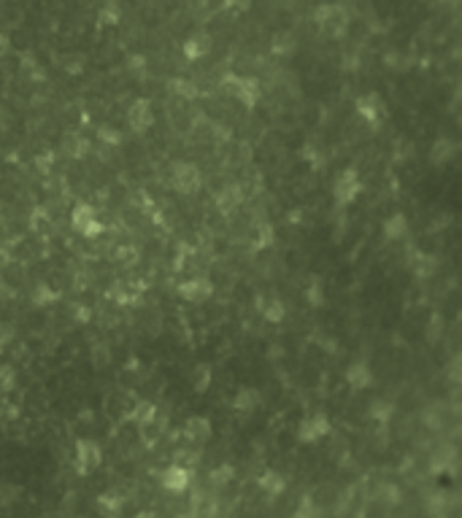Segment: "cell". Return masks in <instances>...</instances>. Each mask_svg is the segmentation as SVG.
<instances>
[{
  "label": "cell",
  "instance_id": "obj_14",
  "mask_svg": "<svg viewBox=\"0 0 462 518\" xmlns=\"http://www.w3.org/2000/svg\"><path fill=\"white\" fill-rule=\"evenodd\" d=\"M244 203V189L238 187V184H225L219 192H216V208L219 213H225V216H230L235 213V208Z\"/></svg>",
  "mask_w": 462,
  "mask_h": 518
},
{
  "label": "cell",
  "instance_id": "obj_20",
  "mask_svg": "<svg viewBox=\"0 0 462 518\" xmlns=\"http://www.w3.org/2000/svg\"><path fill=\"white\" fill-rule=\"evenodd\" d=\"M257 486L263 488L270 500H276V497H281L287 491V478L281 472H276V469H265L263 475L257 478Z\"/></svg>",
  "mask_w": 462,
  "mask_h": 518
},
{
  "label": "cell",
  "instance_id": "obj_23",
  "mask_svg": "<svg viewBox=\"0 0 462 518\" xmlns=\"http://www.w3.org/2000/svg\"><path fill=\"white\" fill-rule=\"evenodd\" d=\"M411 267H413V275L416 278H422V281H427V278H432V275L438 273V257L435 254H413V262H411Z\"/></svg>",
  "mask_w": 462,
  "mask_h": 518
},
{
  "label": "cell",
  "instance_id": "obj_3",
  "mask_svg": "<svg viewBox=\"0 0 462 518\" xmlns=\"http://www.w3.org/2000/svg\"><path fill=\"white\" fill-rule=\"evenodd\" d=\"M70 227L87 241H95L103 235V222L98 219V213L89 203H76V208L70 210Z\"/></svg>",
  "mask_w": 462,
  "mask_h": 518
},
{
  "label": "cell",
  "instance_id": "obj_38",
  "mask_svg": "<svg viewBox=\"0 0 462 518\" xmlns=\"http://www.w3.org/2000/svg\"><path fill=\"white\" fill-rule=\"evenodd\" d=\"M114 257L119 265H125V267H132L138 259H141V251L132 246V243H122V246H116Z\"/></svg>",
  "mask_w": 462,
  "mask_h": 518
},
{
  "label": "cell",
  "instance_id": "obj_49",
  "mask_svg": "<svg viewBox=\"0 0 462 518\" xmlns=\"http://www.w3.org/2000/svg\"><path fill=\"white\" fill-rule=\"evenodd\" d=\"M438 332H441V316H432V322H430V332H427V338L435 343L438 340Z\"/></svg>",
  "mask_w": 462,
  "mask_h": 518
},
{
  "label": "cell",
  "instance_id": "obj_26",
  "mask_svg": "<svg viewBox=\"0 0 462 518\" xmlns=\"http://www.w3.org/2000/svg\"><path fill=\"white\" fill-rule=\"evenodd\" d=\"M111 362H114V354H111L108 343H92V348H89V365L98 372H103L111 367Z\"/></svg>",
  "mask_w": 462,
  "mask_h": 518
},
{
  "label": "cell",
  "instance_id": "obj_11",
  "mask_svg": "<svg viewBox=\"0 0 462 518\" xmlns=\"http://www.w3.org/2000/svg\"><path fill=\"white\" fill-rule=\"evenodd\" d=\"M179 294H182L187 303L198 305V303H206L211 294H214V284L208 278H189L179 286Z\"/></svg>",
  "mask_w": 462,
  "mask_h": 518
},
{
  "label": "cell",
  "instance_id": "obj_29",
  "mask_svg": "<svg viewBox=\"0 0 462 518\" xmlns=\"http://www.w3.org/2000/svg\"><path fill=\"white\" fill-rule=\"evenodd\" d=\"M119 19H122L119 0H106L103 8L98 11V22L100 25H106V27H114V25H119Z\"/></svg>",
  "mask_w": 462,
  "mask_h": 518
},
{
  "label": "cell",
  "instance_id": "obj_12",
  "mask_svg": "<svg viewBox=\"0 0 462 518\" xmlns=\"http://www.w3.org/2000/svg\"><path fill=\"white\" fill-rule=\"evenodd\" d=\"M211 46H214V38H211L208 32H195V35H189V38L184 41L182 51L189 63H198V60H203V57L211 54Z\"/></svg>",
  "mask_w": 462,
  "mask_h": 518
},
{
  "label": "cell",
  "instance_id": "obj_18",
  "mask_svg": "<svg viewBox=\"0 0 462 518\" xmlns=\"http://www.w3.org/2000/svg\"><path fill=\"white\" fill-rule=\"evenodd\" d=\"M260 403H263V397H260V391H257V388L241 386L238 391H235V397H232V410L249 416V413H254V410L260 408Z\"/></svg>",
  "mask_w": 462,
  "mask_h": 518
},
{
  "label": "cell",
  "instance_id": "obj_41",
  "mask_svg": "<svg viewBox=\"0 0 462 518\" xmlns=\"http://www.w3.org/2000/svg\"><path fill=\"white\" fill-rule=\"evenodd\" d=\"M22 497V486L11 481H0V505H14Z\"/></svg>",
  "mask_w": 462,
  "mask_h": 518
},
{
  "label": "cell",
  "instance_id": "obj_50",
  "mask_svg": "<svg viewBox=\"0 0 462 518\" xmlns=\"http://www.w3.org/2000/svg\"><path fill=\"white\" fill-rule=\"evenodd\" d=\"M225 6H227V8H235V11H249L251 0H225Z\"/></svg>",
  "mask_w": 462,
  "mask_h": 518
},
{
  "label": "cell",
  "instance_id": "obj_48",
  "mask_svg": "<svg viewBox=\"0 0 462 518\" xmlns=\"http://www.w3.org/2000/svg\"><path fill=\"white\" fill-rule=\"evenodd\" d=\"M63 70H65L68 76H82L84 73V57H65L63 60Z\"/></svg>",
  "mask_w": 462,
  "mask_h": 518
},
{
  "label": "cell",
  "instance_id": "obj_17",
  "mask_svg": "<svg viewBox=\"0 0 462 518\" xmlns=\"http://www.w3.org/2000/svg\"><path fill=\"white\" fill-rule=\"evenodd\" d=\"M457 151H460L457 141H451V138H438L435 144L430 146V162H432L435 168H444V165H449V162L457 157Z\"/></svg>",
  "mask_w": 462,
  "mask_h": 518
},
{
  "label": "cell",
  "instance_id": "obj_5",
  "mask_svg": "<svg viewBox=\"0 0 462 518\" xmlns=\"http://www.w3.org/2000/svg\"><path fill=\"white\" fill-rule=\"evenodd\" d=\"M170 187L179 194H195L203 187V176H200L198 165L192 162H173L170 168Z\"/></svg>",
  "mask_w": 462,
  "mask_h": 518
},
{
  "label": "cell",
  "instance_id": "obj_39",
  "mask_svg": "<svg viewBox=\"0 0 462 518\" xmlns=\"http://www.w3.org/2000/svg\"><path fill=\"white\" fill-rule=\"evenodd\" d=\"M98 507L108 516H116V513H122V497L114 494V491H106V494L98 497Z\"/></svg>",
  "mask_w": 462,
  "mask_h": 518
},
{
  "label": "cell",
  "instance_id": "obj_44",
  "mask_svg": "<svg viewBox=\"0 0 462 518\" xmlns=\"http://www.w3.org/2000/svg\"><path fill=\"white\" fill-rule=\"evenodd\" d=\"M17 386V370L11 365H0V391H11Z\"/></svg>",
  "mask_w": 462,
  "mask_h": 518
},
{
  "label": "cell",
  "instance_id": "obj_40",
  "mask_svg": "<svg viewBox=\"0 0 462 518\" xmlns=\"http://www.w3.org/2000/svg\"><path fill=\"white\" fill-rule=\"evenodd\" d=\"M300 157L308 162V165H311L314 170L325 168V162H327V160H325V154H322V149H319V146H314V144H306V146H303V149H300Z\"/></svg>",
  "mask_w": 462,
  "mask_h": 518
},
{
  "label": "cell",
  "instance_id": "obj_9",
  "mask_svg": "<svg viewBox=\"0 0 462 518\" xmlns=\"http://www.w3.org/2000/svg\"><path fill=\"white\" fill-rule=\"evenodd\" d=\"M127 125H130V130L132 132H138V135L154 127V108H151V100H146V97L132 100L130 108H127Z\"/></svg>",
  "mask_w": 462,
  "mask_h": 518
},
{
  "label": "cell",
  "instance_id": "obj_35",
  "mask_svg": "<svg viewBox=\"0 0 462 518\" xmlns=\"http://www.w3.org/2000/svg\"><path fill=\"white\" fill-rule=\"evenodd\" d=\"M273 241H276V229L268 225V222H260L257 225V238H254V251H263V248H268V246H273Z\"/></svg>",
  "mask_w": 462,
  "mask_h": 518
},
{
  "label": "cell",
  "instance_id": "obj_24",
  "mask_svg": "<svg viewBox=\"0 0 462 518\" xmlns=\"http://www.w3.org/2000/svg\"><path fill=\"white\" fill-rule=\"evenodd\" d=\"M211 381H214V370H211V365H206V362H200L192 367V375H189V384H192V391L195 394H206L208 386H211Z\"/></svg>",
  "mask_w": 462,
  "mask_h": 518
},
{
  "label": "cell",
  "instance_id": "obj_36",
  "mask_svg": "<svg viewBox=\"0 0 462 518\" xmlns=\"http://www.w3.org/2000/svg\"><path fill=\"white\" fill-rule=\"evenodd\" d=\"M306 300H308V305L311 308H325V284H322V278H311V284H308V289H306Z\"/></svg>",
  "mask_w": 462,
  "mask_h": 518
},
{
  "label": "cell",
  "instance_id": "obj_47",
  "mask_svg": "<svg viewBox=\"0 0 462 518\" xmlns=\"http://www.w3.org/2000/svg\"><path fill=\"white\" fill-rule=\"evenodd\" d=\"M446 500H449V491H435V494L430 497V513H432V516H444Z\"/></svg>",
  "mask_w": 462,
  "mask_h": 518
},
{
  "label": "cell",
  "instance_id": "obj_7",
  "mask_svg": "<svg viewBox=\"0 0 462 518\" xmlns=\"http://www.w3.org/2000/svg\"><path fill=\"white\" fill-rule=\"evenodd\" d=\"M330 429H332L330 419H327L325 413H314V416L300 421V427H297V440H300L303 446H314V443H319L322 437L330 435Z\"/></svg>",
  "mask_w": 462,
  "mask_h": 518
},
{
  "label": "cell",
  "instance_id": "obj_21",
  "mask_svg": "<svg viewBox=\"0 0 462 518\" xmlns=\"http://www.w3.org/2000/svg\"><path fill=\"white\" fill-rule=\"evenodd\" d=\"M381 235H384L387 241H403V238L408 235V219H406V213H392V216H387L384 225H381Z\"/></svg>",
  "mask_w": 462,
  "mask_h": 518
},
{
  "label": "cell",
  "instance_id": "obj_16",
  "mask_svg": "<svg viewBox=\"0 0 462 518\" xmlns=\"http://www.w3.org/2000/svg\"><path fill=\"white\" fill-rule=\"evenodd\" d=\"M184 435L189 437L192 443H206V440H211V435H214V424H211V419H206V416H189V419L184 421Z\"/></svg>",
  "mask_w": 462,
  "mask_h": 518
},
{
  "label": "cell",
  "instance_id": "obj_34",
  "mask_svg": "<svg viewBox=\"0 0 462 518\" xmlns=\"http://www.w3.org/2000/svg\"><path fill=\"white\" fill-rule=\"evenodd\" d=\"M444 419H446V408L444 403H432L425 408V413H422V421L432 427V429H438V427H444Z\"/></svg>",
  "mask_w": 462,
  "mask_h": 518
},
{
  "label": "cell",
  "instance_id": "obj_1",
  "mask_svg": "<svg viewBox=\"0 0 462 518\" xmlns=\"http://www.w3.org/2000/svg\"><path fill=\"white\" fill-rule=\"evenodd\" d=\"M222 89L227 92L230 97H235L244 108H254L257 103H260V97H263V89H260V81L254 79V76H241V73H225L222 76Z\"/></svg>",
  "mask_w": 462,
  "mask_h": 518
},
{
  "label": "cell",
  "instance_id": "obj_30",
  "mask_svg": "<svg viewBox=\"0 0 462 518\" xmlns=\"http://www.w3.org/2000/svg\"><path fill=\"white\" fill-rule=\"evenodd\" d=\"M413 154H416L413 141H408V138H397L395 146H392V162H395V165H403V162L413 160Z\"/></svg>",
  "mask_w": 462,
  "mask_h": 518
},
{
  "label": "cell",
  "instance_id": "obj_22",
  "mask_svg": "<svg viewBox=\"0 0 462 518\" xmlns=\"http://www.w3.org/2000/svg\"><path fill=\"white\" fill-rule=\"evenodd\" d=\"M60 300L57 289H51L46 281H38L33 289H30V305L33 308H49Z\"/></svg>",
  "mask_w": 462,
  "mask_h": 518
},
{
  "label": "cell",
  "instance_id": "obj_33",
  "mask_svg": "<svg viewBox=\"0 0 462 518\" xmlns=\"http://www.w3.org/2000/svg\"><path fill=\"white\" fill-rule=\"evenodd\" d=\"M95 135H98L100 144H106V146H122L125 144V135H122L119 127H114V125H98Z\"/></svg>",
  "mask_w": 462,
  "mask_h": 518
},
{
  "label": "cell",
  "instance_id": "obj_46",
  "mask_svg": "<svg viewBox=\"0 0 462 518\" xmlns=\"http://www.w3.org/2000/svg\"><path fill=\"white\" fill-rule=\"evenodd\" d=\"M70 316H73V322L84 327V324L92 322V308H87L84 303H73L70 305Z\"/></svg>",
  "mask_w": 462,
  "mask_h": 518
},
{
  "label": "cell",
  "instance_id": "obj_42",
  "mask_svg": "<svg viewBox=\"0 0 462 518\" xmlns=\"http://www.w3.org/2000/svg\"><path fill=\"white\" fill-rule=\"evenodd\" d=\"M127 73L132 79H146V57L144 54H130L127 57Z\"/></svg>",
  "mask_w": 462,
  "mask_h": 518
},
{
  "label": "cell",
  "instance_id": "obj_8",
  "mask_svg": "<svg viewBox=\"0 0 462 518\" xmlns=\"http://www.w3.org/2000/svg\"><path fill=\"white\" fill-rule=\"evenodd\" d=\"M100 465H103V448L98 443L89 440V437L76 440V469H79V475H89Z\"/></svg>",
  "mask_w": 462,
  "mask_h": 518
},
{
  "label": "cell",
  "instance_id": "obj_45",
  "mask_svg": "<svg viewBox=\"0 0 462 518\" xmlns=\"http://www.w3.org/2000/svg\"><path fill=\"white\" fill-rule=\"evenodd\" d=\"M379 500L387 502V505H397V502L403 500V494H400V488L392 484H381L379 486Z\"/></svg>",
  "mask_w": 462,
  "mask_h": 518
},
{
  "label": "cell",
  "instance_id": "obj_10",
  "mask_svg": "<svg viewBox=\"0 0 462 518\" xmlns=\"http://www.w3.org/2000/svg\"><path fill=\"white\" fill-rule=\"evenodd\" d=\"M189 484H192V467H187L182 462L170 465L163 472V488L170 491V494H184L189 488Z\"/></svg>",
  "mask_w": 462,
  "mask_h": 518
},
{
  "label": "cell",
  "instance_id": "obj_6",
  "mask_svg": "<svg viewBox=\"0 0 462 518\" xmlns=\"http://www.w3.org/2000/svg\"><path fill=\"white\" fill-rule=\"evenodd\" d=\"M360 192H363L360 173H357L354 168L341 170L338 178H335V184H332V197H335V203H338L341 208H346V206H351V203L360 197Z\"/></svg>",
  "mask_w": 462,
  "mask_h": 518
},
{
  "label": "cell",
  "instance_id": "obj_25",
  "mask_svg": "<svg viewBox=\"0 0 462 518\" xmlns=\"http://www.w3.org/2000/svg\"><path fill=\"white\" fill-rule=\"evenodd\" d=\"M270 51H273L276 57H292L297 51V38L292 32H276V35L270 38Z\"/></svg>",
  "mask_w": 462,
  "mask_h": 518
},
{
  "label": "cell",
  "instance_id": "obj_32",
  "mask_svg": "<svg viewBox=\"0 0 462 518\" xmlns=\"http://www.w3.org/2000/svg\"><path fill=\"white\" fill-rule=\"evenodd\" d=\"M392 413H395V405L389 403V400H373V403H370V416L379 421L381 427L389 424Z\"/></svg>",
  "mask_w": 462,
  "mask_h": 518
},
{
  "label": "cell",
  "instance_id": "obj_43",
  "mask_svg": "<svg viewBox=\"0 0 462 518\" xmlns=\"http://www.w3.org/2000/svg\"><path fill=\"white\" fill-rule=\"evenodd\" d=\"M22 73L30 76V79H44V70H41V65L33 54H22Z\"/></svg>",
  "mask_w": 462,
  "mask_h": 518
},
{
  "label": "cell",
  "instance_id": "obj_28",
  "mask_svg": "<svg viewBox=\"0 0 462 518\" xmlns=\"http://www.w3.org/2000/svg\"><path fill=\"white\" fill-rule=\"evenodd\" d=\"M265 316V322H270V324H281L284 322V316H287V305H284V300H279V297H265V305L263 310H260Z\"/></svg>",
  "mask_w": 462,
  "mask_h": 518
},
{
  "label": "cell",
  "instance_id": "obj_27",
  "mask_svg": "<svg viewBox=\"0 0 462 518\" xmlns=\"http://www.w3.org/2000/svg\"><path fill=\"white\" fill-rule=\"evenodd\" d=\"M168 89H170L176 97H182V100H198L200 97L198 84L189 79H170L168 81Z\"/></svg>",
  "mask_w": 462,
  "mask_h": 518
},
{
  "label": "cell",
  "instance_id": "obj_15",
  "mask_svg": "<svg viewBox=\"0 0 462 518\" xmlns=\"http://www.w3.org/2000/svg\"><path fill=\"white\" fill-rule=\"evenodd\" d=\"M344 378H346L349 388H354V391L373 386V370L368 367V362H351L344 372Z\"/></svg>",
  "mask_w": 462,
  "mask_h": 518
},
{
  "label": "cell",
  "instance_id": "obj_19",
  "mask_svg": "<svg viewBox=\"0 0 462 518\" xmlns=\"http://www.w3.org/2000/svg\"><path fill=\"white\" fill-rule=\"evenodd\" d=\"M157 419V405L151 403V400H135L130 408V413H127V421H132L135 427H149V424H154Z\"/></svg>",
  "mask_w": 462,
  "mask_h": 518
},
{
  "label": "cell",
  "instance_id": "obj_4",
  "mask_svg": "<svg viewBox=\"0 0 462 518\" xmlns=\"http://www.w3.org/2000/svg\"><path fill=\"white\" fill-rule=\"evenodd\" d=\"M354 108H357V116L365 119L370 127L376 130L384 125V119L389 116V108H387V100L379 95V92H365L354 100Z\"/></svg>",
  "mask_w": 462,
  "mask_h": 518
},
{
  "label": "cell",
  "instance_id": "obj_37",
  "mask_svg": "<svg viewBox=\"0 0 462 518\" xmlns=\"http://www.w3.org/2000/svg\"><path fill=\"white\" fill-rule=\"evenodd\" d=\"M232 478H235V467H232V465H219V467H214L211 469V475H208L211 486H216V488H225L227 484H232Z\"/></svg>",
  "mask_w": 462,
  "mask_h": 518
},
{
  "label": "cell",
  "instance_id": "obj_13",
  "mask_svg": "<svg viewBox=\"0 0 462 518\" xmlns=\"http://www.w3.org/2000/svg\"><path fill=\"white\" fill-rule=\"evenodd\" d=\"M89 149H92V144H89V138H84L82 132H65L63 141H60V151L68 160H84L89 154Z\"/></svg>",
  "mask_w": 462,
  "mask_h": 518
},
{
  "label": "cell",
  "instance_id": "obj_31",
  "mask_svg": "<svg viewBox=\"0 0 462 518\" xmlns=\"http://www.w3.org/2000/svg\"><path fill=\"white\" fill-rule=\"evenodd\" d=\"M454 459H457V456H454L451 448H441V451H435L432 456H430V472H432V475H441V472L449 469V462H454Z\"/></svg>",
  "mask_w": 462,
  "mask_h": 518
},
{
  "label": "cell",
  "instance_id": "obj_2",
  "mask_svg": "<svg viewBox=\"0 0 462 518\" xmlns=\"http://www.w3.org/2000/svg\"><path fill=\"white\" fill-rule=\"evenodd\" d=\"M314 25L330 38H344L349 30V11L341 3H322L314 8Z\"/></svg>",
  "mask_w": 462,
  "mask_h": 518
}]
</instances>
